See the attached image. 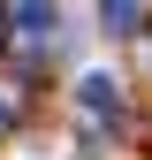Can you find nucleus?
<instances>
[{
    "mask_svg": "<svg viewBox=\"0 0 152 160\" xmlns=\"http://www.w3.org/2000/svg\"><path fill=\"white\" fill-rule=\"evenodd\" d=\"M76 99H84V114H91V122H114V114H122V84H114L107 69H91L84 84H76Z\"/></svg>",
    "mask_w": 152,
    "mask_h": 160,
    "instance_id": "obj_1",
    "label": "nucleus"
},
{
    "mask_svg": "<svg viewBox=\"0 0 152 160\" xmlns=\"http://www.w3.org/2000/svg\"><path fill=\"white\" fill-rule=\"evenodd\" d=\"M8 15H15L23 38H46V31H53V0H8Z\"/></svg>",
    "mask_w": 152,
    "mask_h": 160,
    "instance_id": "obj_2",
    "label": "nucleus"
},
{
    "mask_svg": "<svg viewBox=\"0 0 152 160\" xmlns=\"http://www.w3.org/2000/svg\"><path fill=\"white\" fill-rule=\"evenodd\" d=\"M137 8H145V0H99V15H107V31H137Z\"/></svg>",
    "mask_w": 152,
    "mask_h": 160,
    "instance_id": "obj_3",
    "label": "nucleus"
},
{
    "mask_svg": "<svg viewBox=\"0 0 152 160\" xmlns=\"http://www.w3.org/2000/svg\"><path fill=\"white\" fill-rule=\"evenodd\" d=\"M8 122H15V107H8V99H0V130H8Z\"/></svg>",
    "mask_w": 152,
    "mask_h": 160,
    "instance_id": "obj_4",
    "label": "nucleus"
}]
</instances>
